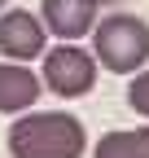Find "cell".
Wrapping results in <instances>:
<instances>
[{
  "mask_svg": "<svg viewBox=\"0 0 149 158\" xmlns=\"http://www.w3.org/2000/svg\"><path fill=\"white\" fill-rule=\"evenodd\" d=\"M40 92H44V84H40L22 62H5V66H0V114L35 110Z\"/></svg>",
  "mask_w": 149,
  "mask_h": 158,
  "instance_id": "8992f818",
  "label": "cell"
},
{
  "mask_svg": "<svg viewBox=\"0 0 149 158\" xmlns=\"http://www.w3.org/2000/svg\"><path fill=\"white\" fill-rule=\"evenodd\" d=\"M88 145L83 123L62 110H31L9 127L13 158H79Z\"/></svg>",
  "mask_w": 149,
  "mask_h": 158,
  "instance_id": "6da1fadb",
  "label": "cell"
},
{
  "mask_svg": "<svg viewBox=\"0 0 149 158\" xmlns=\"http://www.w3.org/2000/svg\"><path fill=\"white\" fill-rule=\"evenodd\" d=\"M5 5H9V0H0V9H5Z\"/></svg>",
  "mask_w": 149,
  "mask_h": 158,
  "instance_id": "9c48e42d",
  "label": "cell"
},
{
  "mask_svg": "<svg viewBox=\"0 0 149 158\" xmlns=\"http://www.w3.org/2000/svg\"><path fill=\"white\" fill-rule=\"evenodd\" d=\"M97 5H110V0H97Z\"/></svg>",
  "mask_w": 149,
  "mask_h": 158,
  "instance_id": "30bf717a",
  "label": "cell"
},
{
  "mask_svg": "<svg viewBox=\"0 0 149 158\" xmlns=\"http://www.w3.org/2000/svg\"><path fill=\"white\" fill-rule=\"evenodd\" d=\"M97 79V57L83 53L74 40H62L57 48H44V88L57 97H83Z\"/></svg>",
  "mask_w": 149,
  "mask_h": 158,
  "instance_id": "3957f363",
  "label": "cell"
},
{
  "mask_svg": "<svg viewBox=\"0 0 149 158\" xmlns=\"http://www.w3.org/2000/svg\"><path fill=\"white\" fill-rule=\"evenodd\" d=\"M127 106H132L136 114H145V118H149V70H145V75H136L132 84H127Z\"/></svg>",
  "mask_w": 149,
  "mask_h": 158,
  "instance_id": "ba28073f",
  "label": "cell"
},
{
  "mask_svg": "<svg viewBox=\"0 0 149 158\" xmlns=\"http://www.w3.org/2000/svg\"><path fill=\"white\" fill-rule=\"evenodd\" d=\"M92 158H149V127H132V132H105L97 141Z\"/></svg>",
  "mask_w": 149,
  "mask_h": 158,
  "instance_id": "52a82bcc",
  "label": "cell"
},
{
  "mask_svg": "<svg viewBox=\"0 0 149 158\" xmlns=\"http://www.w3.org/2000/svg\"><path fill=\"white\" fill-rule=\"evenodd\" d=\"M40 22L57 40H79L97 27V0H44Z\"/></svg>",
  "mask_w": 149,
  "mask_h": 158,
  "instance_id": "5b68a950",
  "label": "cell"
},
{
  "mask_svg": "<svg viewBox=\"0 0 149 158\" xmlns=\"http://www.w3.org/2000/svg\"><path fill=\"white\" fill-rule=\"evenodd\" d=\"M88 35H92V57L114 75H132V70H140L149 62V27L136 13L101 18Z\"/></svg>",
  "mask_w": 149,
  "mask_h": 158,
  "instance_id": "7a4b0ae2",
  "label": "cell"
},
{
  "mask_svg": "<svg viewBox=\"0 0 149 158\" xmlns=\"http://www.w3.org/2000/svg\"><path fill=\"white\" fill-rule=\"evenodd\" d=\"M44 44H48V31L40 22V13H31V9L0 13V53L9 62H31L44 53Z\"/></svg>",
  "mask_w": 149,
  "mask_h": 158,
  "instance_id": "277c9868",
  "label": "cell"
}]
</instances>
